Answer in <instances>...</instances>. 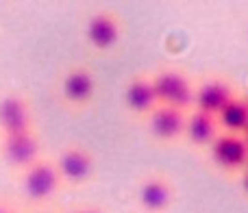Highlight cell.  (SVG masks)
Listing matches in <instances>:
<instances>
[{"label":"cell","mask_w":248,"mask_h":213,"mask_svg":"<svg viewBox=\"0 0 248 213\" xmlns=\"http://www.w3.org/2000/svg\"><path fill=\"white\" fill-rule=\"evenodd\" d=\"M218 133H220V126L214 115L202 113L198 109H192L187 113L185 133H183V139L187 144L196 146V148H209L211 141L218 137Z\"/></svg>","instance_id":"13"},{"label":"cell","mask_w":248,"mask_h":213,"mask_svg":"<svg viewBox=\"0 0 248 213\" xmlns=\"http://www.w3.org/2000/svg\"><path fill=\"white\" fill-rule=\"evenodd\" d=\"M63 213H105L100 207H77V209H70Z\"/></svg>","instance_id":"16"},{"label":"cell","mask_w":248,"mask_h":213,"mask_svg":"<svg viewBox=\"0 0 248 213\" xmlns=\"http://www.w3.org/2000/svg\"><path fill=\"white\" fill-rule=\"evenodd\" d=\"M218 126L222 133H242L248 128V100L246 96H235L222 111L218 113Z\"/></svg>","instance_id":"14"},{"label":"cell","mask_w":248,"mask_h":213,"mask_svg":"<svg viewBox=\"0 0 248 213\" xmlns=\"http://www.w3.org/2000/svg\"><path fill=\"white\" fill-rule=\"evenodd\" d=\"M209 157L211 163L218 167L220 172L227 174H237V172L248 167V146L242 135L235 133H218L209 146Z\"/></svg>","instance_id":"8"},{"label":"cell","mask_w":248,"mask_h":213,"mask_svg":"<svg viewBox=\"0 0 248 213\" xmlns=\"http://www.w3.org/2000/svg\"><path fill=\"white\" fill-rule=\"evenodd\" d=\"M246 100H248V96H246Z\"/></svg>","instance_id":"20"},{"label":"cell","mask_w":248,"mask_h":213,"mask_svg":"<svg viewBox=\"0 0 248 213\" xmlns=\"http://www.w3.org/2000/svg\"><path fill=\"white\" fill-rule=\"evenodd\" d=\"M242 137H244V141H246V146H248V128H246L244 133H242Z\"/></svg>","instance_id":"18"},{"label":"cell","mask_w":248,"mask_h":213,"mask_svg":"<svg viewBox=\"0 0 248 213\" xmlns=\"http://www.w3.org/2000/svg\"><path fill=\"white\" fill-rule=\"evenodd\" d=\"M37 213H55V211H37Z\"/></svg>","instance_id":"19"},{"label":"cell","mask_w":248,"mask_h":213,"mask_svg":"<svg viewBox=\"0 0 248 213\" xmlns=\"http://www.w3.org/2000/svg\"><path fill=\"white\" fill-rule=\"evenodd\" d=\"M98 91V78L96 72L85 63L68 65L57 78V100L65 111L81 113L90 109L96 100Z\"/></svg>","instance_id":"1"},{"label":"cell","mask_w":248,"mask_h":213,"mask_svg":"<svg viewBox=\"0 0 248 213\" xmlns=\"http://www.w3.org/2000/svg\"><path fill=\"white\" fill-rule=\"evenodd\" d=\"M35 106L33 100L17 90H7L0 94V137L33 131Z\"/></svg>","instance_id":"6"},{"label":"cell","mask_w":248,"mask_h":213,"mask_svg":"<svg viewBox=\"0 0 248 213\" xmlns=\"http://www.w3.org/2000/svg\"><path fill=\"white\" fill-rule=\"evenodd\" d=\"M235 90L227 78H207L201 85L196 87V96H194V109L202 111V113H209L214 118H218V113L224 109L233 98H235Z\"/></svg>","instance_id":"12"},{"label":"cell","mask_w":248,"mask_h":213,"mask_svg":"<svg viewBox=\"0 0 248 213\" xmlns=\"http://www.w3.org/2000/svg\"><path fill=\"white\" fill-rule=\"evenodd\" d=\"M124 24L122 17L111 9H98L90 13L83 26V37L85 44L98 55H109L122 42Z\"/></svg>","instance_id":"4"},{"label":"cell","mask_w":248,"mask_h":213,"mask_svg":"<svg viewBox=\"0 0 248 213\" xmlns=\"http://www.w3.org/2000/svg\"><path fill=\"white\" fill-rule=\"evenodd\" d=\"M52 159H55V166L63 187H85L96 174V157L85 144H78V141L65 144L59 150V154Z\"/></svg>","instance_id":"3"},{"label":"cell","mask_w":248,"mask_h":213,"mask_svg":"<svg viewBox=\"0 0 248 213\" xmlns=\"http://www.w3.org/2000/svg\"><path fill=\"white\" fill-rule=\"evenodd\" d=\"M0 213H22V211L17 209V205L13 200L0 196Z\"/></svg>","instance_id":"15"},{"label":"cell","mask_w":248,"mask_h":213,"mask_svg":"<svg viewBox=\"0 0 248 213\" xmlns=\"http://www.w3.org/2000/svg\"><path fill=\"white\" fill-rule=\"evenodd\" d=\"M20 179V192L31 205H46L50 202L57 194L63 189V183L59 179L55 159L42 157L29 166L26 170H22L17 174Z\"/></svg>","instance_id":"2"},{"label":"cell","mask_w":248,"mask_h":213,"mask_svg":"<svg viewBox=\"0 0 248 213\" xmlns=\"http://www.w3.org/2000/svg\"><path fill=\"white\" fill-rule=\"evenodd\" d=\"M124 106L133 118L146 120L159 106L157 94H155L153 76L150 74H135L124 85Z\"/></svg>","instance_id":"10"},{"label":"cell","mask_w":248,"mask_h":213,"mask_svg":"<svg viewBox=\"0 0 248 213\" xmlns=\"http://www.w3.org/2000/svg\"><path fill=\"white\" fill-rule=\"evenodd\" d=\"M246 170H248V167H246Z\"/></svg>","instance_id":"21"},{"label":"cell","mask_w":248,"mask_h":213,"mask_svg":"<svg viewBox=\"0 0 248 213\" xmlns=\"http://www.w3.org/2000/svg\"><path fill=\"white\" fill-rule=\"evenodd\" d=\"M174 202V185L163 174H150L137 185V205L144 213H166Z\"/></svg>","instance_id":"9"},{"label":"cell","mask_w":248,"mask_h":213,"mask_svg":"<svg viewBox=\"0 0 248 213\" xmlns=\"http://www.w3.org/2000/svg\"><path fill=\"white\" fill-rule=\"evenodd\" d=\"M42 157V137H39L37 128L0 137V159L4 166L16 170L17 174Z\"/></svg>","instance_id":"7"},{"label":"cell","mask_w":248,"mask_h":213,"mask_svg":"<svg viewBox=\"0 0 248 213\" xmlns=\"http://www.w3.org/2000/svg\"><path fill=\"white\" fill-rule=\"evenodd\" d=\"M153 76L155 94H157L159 105L172 106L187 113L189 109H194V96H196V87H194L192 78L185 72L176 68H163L157 70Z\"/></svg>","instance_id":"5"},{"label":"cell","mask_w":248,"mask_h":213,"mask_svg":"<svg viewBox=\"0 0 248 213\" xmlns=\"http://www.w3.org/2000/svg\"><path fill=\"white\" fill-rule=\"evenodd\" d=\"M242 189H244V194L248 196V170L244 172V176H242Z\"/></svg>","instance_id":"17"},{"label":"cell","mask_w":248,"mask_h":213,"mask_svg":"<svg viewBox=\"0 0 248 213\" xmlns=\"http://www.w3.org/2000/svg\"><path fill=\"white\" fill-rule=\"evenodd\" d=\"M185 120H187L185 111L159 105L146 118V124H148V133L155 141H159V144H174V141L183 139Z\"/></svg>","instance_id":"11"}]
</instances>
